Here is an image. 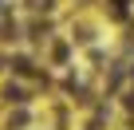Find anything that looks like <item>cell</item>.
Returning a JSON list of instances; mask_svg holds the SVG:
<instances>
[{
    "mask_svg": "<svg viewBox=\"0 0 134 130\" xmlns=\"http://www.w3.org/2000/svg\"><path fill=\"white\" fill-rule=\"evenodd\" d=\"M126 106H130V110H134V91H130V95H126Z\"/></svg>",
    "mask_w": 134,
    "mask_h": 130,
    "instance_id": "6da1fadb",
    "label": "cell"
}]
</instances>
